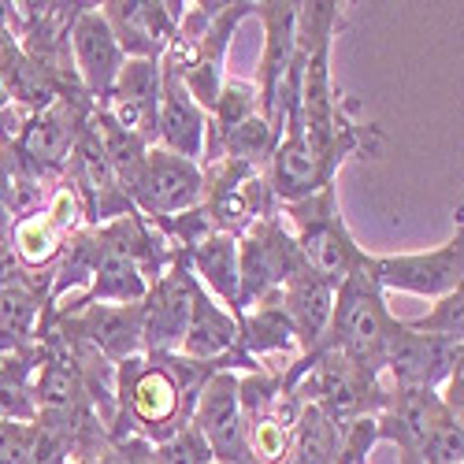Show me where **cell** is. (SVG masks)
I'll list each match as a JSON object with an SVG mask.
<instances>
[{"label":"cell","mask_w":464,"mask_h":464,"mask_svg":"<svg viewBox=\"0 0 464 464\" xmlns=\"http://www.w3.org/2000/svg\"><path fill=\"white\" fill-rule=\"evenodd\" d=\"M253 19H260L264 26V53L253 82L260 120L283 130L286 111L297 108V90H301V63L294 56L297 5L294 0H260V5H253Z\"/></svg>","instance_id":"obj_5"},{"label":"cell","mask_w":464,"mask_h":464,"mask_svg":"<svg viewBox=\"0 0 464 464\" xmlns=\"http://www.w3.org/2000/svg\"><path fill=\"white\" fill-rule=\"evenodd\" d=\"M372 276L379 290H401L416 297H446L464 286V235L442 242L428 253H398V256H372Z\"/></svg>","instance_id":"obj_10"},{"label":"cell","mask_w":464,"mask_h":464,"mask_svg":"<svg viewBox=\"0 0 464 464\" xmlns=\"http://www.w3.org/2000/svg\"><path fill=\"white\" fill-rule=\"evenodd\" d=\"M34 423H12L0 420V464H26Z\"/></svg>","instance_id":"obj_30"},{"label":"cell","mask_w":464,"mask_h":464,"mask_svg":"<svg viewBox=\"0 0 464 464\" xmlns=\"http://www.w3.org/2000/svg\"><path fill=\"white\" fill-rule=\"evenodd\" d=\"M401 320L386 308V297L372 276V264L364 272H353L345 283L334 286V304H331V324L320 350H334L350 357L372 372L382 375V353L391 338L398 334ZM316 350V353H320Z\"/></svg>","instance_id":"obj_3"},{"label":"cell","mask_w":464,"mask_h":464,"mask_svg":"<svg viewBox=\"0 0 464 464\" xmlns=\"http://www.w3.org/2000/svg\"><path fill=\"white\" fill-rule=\"evenodd\" d=\"M267 175V186H272V198L279 205H297L313 193L334 186V175L338 168L327 164L320 152L308 145L304 130H301V120H297V108L286 111V123H283V138L272 152V160L264 168Z\"/></svg>","instance_id":"obj_15"},{"label":"cell","mask_w":464,"mask_h":464,"mask_svg":"<svg viewBox=\"0 0 464 464\" xmlns=\"http://www.w3.org/2000/svg\"><path fill=\"white\" fill-rule=\"evenodd\" d=\"M379 446V416H361L338 423V457L334 464H368V453Z\"/></svg>","instance_id":"obj_27"},{"label":"cell","mask_w":464,"mask_h":464,"mask_svg":"<svg viewBox=\"0 0 464 464\" xmlns=\"http://www.w3.org/2000/svg\"><path fill=\"white\" fill-rule=\"evenodd\" d=\"M227 372L223 361H193L182 353H138L115 364V412L108 439H145L160 446L179 435L205 382Z\"/></svg>","instance_id":"obj_1"},{"label":"cell","mask_w":464,"mask_h":464,"mask_svg":"<svg viewBox=\"0 0 464 464\" xmlns=\"http://www.w3.org/2000/svg\"><path fill=\"white\" fill-rule=\"evenodd\" d=\"M201 171H205L201 208L219 235L238 238L256 219L279 216V201L272 198V186H267V175L260 168L238 160H216Z\"/></svg>","instance_id":"obj_7"},{"label":"cell","mask_w":464,"mask_h":464,"mask_svg":"<svg viewBox=\"0 0 464 464\" xmlns=\"http://www.w3.org/2000/svg\"><path fill=\"white\" fill-rule=\"evenodd\" d=\"M439 401H442V409H446L450 416L464 420V364H457V368L450 372V379L439 386Z\"/></svg>","instance_id":"obj_32"},{"label":"cell","mask_w":464,"mask_h":464,"mask_svg":"<svg viewBox=\"0 0 464 464\" xmlns=\"http://www.w3.org/2000/svg\"><path fill=\"white\" fill-rule=\"evenodd\" d=\"M235 342H238V320L230 316L219 301H212V294L198 283L193 286L189 320H186V334L179 342V353L193 357V361H223L227 372L242 375V361L235 357Z\"/></svg>","instance_id":"obj_21"},{"label":"cell","mask_w":464,"mask_h":464,"mask_svg":"<svg viewBox=\"0 0 464 464\" xmlns=\"http://www.w3.org/2000/svg\"><path fill=\"white\" fill-rule=\"evenodd\" d=\"M97 8L120 53L127 60H152V63H160V56L175 42L179 19L186 12V5H179V0H104Z\"/></svg>","instance_id":"obj_12"},{"label":"cell","mask_w":464,"mask_h":464,"mask_svg":"<svg viewBox=\"0 0 464 464\" xmlns=\"http://www.w3.org/2000/svg\"><path fill=\"white\" fill-rule=\"evenodd\" d=\"M0 193H5V198H12V182H8V171H5V164H0ZM15 212V208H12Z\"/></svg>","instance_id":"obj_35"},{"label":"cell","mask_w":464,"mask_h":464,"mask_svg":"<svg viewBox=\"0 0 464 464\" xmlns=\"http://www.w3.org/2000/svg\"><path fill=\"white\" fill-rule=\"evenodd\" d=\"M23 120H26V111H19V108L12 104V97H8L5 82H0V149H5V145L19 134Z\"/></svg>","instance_id":"obj_33"},{"label":"cell","mask_w":464,"mask_h":464,"mask_svg":"<svg viewBox=\"0 0 464 464\" xmlns=\"http://www.w3.org/2000/svg\"><path fill=\"white\" fill-rule=\"evenodd\" d=\"M45 327H53V331H60L67 338L86 342L90 350H97L108 364H120V361H130V357L145 353L141 301L138 304H90V308H82V313H74V316L49 320Z\"/></svg>","instance_id":"obj_16"},{"label":"cell","mask_w":464,"mask_h":464,"mask_svg":"<svg viewBox=\"0 0 464 464\" xmlns=\"http://www.w3.org/2000/svg\"><path fill=\"white\" fill-rule=\"evenodd\" d=\"M212 464H216V460H212Z\"/></svg>","instance_id":"obj_36"},{"label":"cell","mask_w":464,"mask_h":464,"mask_svg":"<svg viewBox=\"0 0 464 464\" xmlns=\"http://www.w3.org/2000/svg\"><path fill=\"white\" fill-rule=\"evenodd\" d=\"M338 34V5L334 0H313L297 5L294 30V56L301 63V90H297V120L320 157L342 168L364 145V130L353 127L338 108L334 79H331V45Z\"/></svg>","instance_id":"obj_2"},{"label":"cell","mask_w":464,"mask_h":464,"mask_svg":"<svg viewBox=\"0 0 464 464\" xmlns=\"http://www.w3.org/2000/svg\"><path fill=\"white\" fill-rule=\"evenodd\" d=\"M297 350V338L290 320L283 316V308L272 301H260L253 308L238 316V342H235V353L267 368V357H279V353H294Z\"/></svg>","instance_id":"obj_24"},{"label":"cell","mask_w":464,"mask_h":464,"mask_svg":"<svg viewBox=\"0 0 464 464\" xmlns=\"http://www.w3.org/2000/svg\"><path fill=\"white\" fill-rule=\"evenodd\" d=\"M193 286H198V276H193L186 253L175 249L171 264L164 267V276L152 279L145 297H141V342H145V353H179V342H182L186 320H189Z\"/></svg>","instance_id":"obj_11"},{"label":"cell","mask_w":464,"mask_h":464,"mask_svg":"<svg viewBox=\"0 0 464 464\" xmlns=\"http://www.w3.org/2000/svg\"><path fill=\"white\" fill-rule=\"evenodd\" d=\"M405 327L416 331V334H435V338L464 342V286L446 294V297H439L428 316L405 320Z\"/></svg>","instance_id":"obj_26"},{"label":"cell","mask_w":464,"mask_h":464,"mask_svg":"<svg viewBox=\"0 0 464 464\" xmlns=\"http://www.w3.org/2000/svg\"><path fill=\"white\" fill-rule=\"evenodd\" d=\"M283 212L290 219V235L308 264V272L320 276L324 283L338 286L353 272H364L372 264V253L357 246L350 223H345L338 208L334 186L313 193V198H304L297 205H283Z\"/></svg>","instance_id":"obj_4"},{"label":"cell","mask_w":464,"mask_h":464,"mask_svg":"<svg viewBox=\"0 0 464 464\" xmlns=\"http://www.w3.org/2000/svg\"><path fill=\"white\" fill-rule=\"evenodd\" d=\"M334 457H338V423L327 420L316 405L304 401V409L297 416L290 464H334Z\"/></svg>","instance_id":"obj_25"},{"label":"cell","mask_w":464,"mask_h":464,"mask_svg":"<svg viewBox=\"0 0 464 464\" xmlns=\"http://www.w3.org/2000/svg\"><path fill=\"white\" fill-rule=\"evenodd\" d=\"M127 193L134 201V212L145 216L149 223L179 216L198 208L205 198V171L198 160L175 157V152L149 145L141 164L127 179Z\"/></svg>","instance_id":"obj_8"},{"label":"cell","mask_w":464,"mask_h":464,"mask_svg":"<svg viewBox=\"0 0 464 464\" xmlns=\"http://www.w3.org/2000/svg\"><path fill=\"white\" fill-rule=\"evenodd\" d=\"M26 464H71V450L60 435L45 431L42 423H34L30 431V450H26Z\"/></svg>","instance_id":"obj_29"},{"label":"cell","mask_w":464,"mask_h":464,"mask_svg":"<svg viewBox=\"0 0 464 464\" xmlns=\"http://www.w3.org/2000/svg\"><path fill=\"white\" fill-rule=\"evenodd\" d=\"M74 201L82 208V223L86 227H104V223H115L123 216H134V201L123 186V179L115 175V168L104 160V152L97 149L93 134H90V123H86V134L74 145L71 160H67V171H63Z\"/></svg>","instance_id":"obj_13"},{"label":"cell","mask_w":464,"mask_h":464,"mask_svg":"<svg viewBox=\"0 0 464 464\" xmlns=\"http://www.w3.org/2000/svg\"><path fill=\"white\" fill-rule=\"evenodd\" d=\"M79 227H86L82 208H79V201H74V193L63 179L42 205L30 208L26 216H19L12 223L8 249L15 253V260L23 267H30V272H49Z\"/></svg>","instance_id":"obj_9"},{"label":"cell","mask_w":464,"mask_h":464,"mask_svg":"<svg viewBox=\"0 0 464 464\" xmlns=\"http://www.w3.org/2000/svg\"><path fill=\"white\" fill-rule=\"evenodd\" d=\"M101 108L120 123L127 134L157 145V108H160V63L127 60L115 74V82Z\"/></svg>","instance_id":"obj_18"},{"label":"cell","mask_w":464,"mask_h":464,"mask_svg":"<svg viewBox=\"0 0 464 464\" xmlns=\"http://www.w3.org/2000/svg\"><path fill=\"white\" fill-rule=\"evenodd\" d=\"M457 364H464V342L416 334L401 320L382 353V379H391L394 391H439Z\"/></svg>","instance_id":"obj_14"},{"label":"cell","mask_w":464,"mask_h":464,"mask_svg":"<svg viewBox=\"0 0 464 464\" xmlns=\"http://www.w3.org/2000/svg\"><path fill=\"white\" fill-rule=\"evenodd\" d=\"M304 256L290 235V227L279 216L256 219L246 235H238V313L246 308L272 301L286 279H294L297 272H304Z\"/></svg>","instance_id":"obj_6"},{"label":"cell","mask_w":464,"mask_h":464,"mask_svg":"<svg viewBox=\"0 0 464 464\" xmlns=\"http://www.w3.org/2000/svg\"><path fill=\"white\" fill-rule=\"evenodd\" d=\"M12 223H15V212H12V198H5V193H0V246L8 242V235H12Z\"/></svg>","instance_id":"obj_34"},{"label":"cell","mask_w":464,"mask_h":464,"mask_svg":"<svg viewBox=\"0 0 464 464\" xmlns=\"http://www.w3.org/2000/svg\"><path fill=\"white\" fill-rule=\"evenodd\" d=\"M189 423L201 431L216 464H246V431L238 409V372H216L193 405Z\"/></svg>","instance_id":"obj_17"},{"label":"cell","mask_w":464,"mask_h":464,"mask_svg":"<svg viewBox=\"0 0 464 464\" xmlns=\"http://www.w3.org/2000/svg\"><path fill=\"white\" fill-rule=\"evenodd\" d=\"M71 63H74V74H79V86L86 90L93 104L108 97L115 74L127 63L97 5H86L82 15L71 26Z\"/></svg>","instance_id":"obj_19"},{"label":"cell","mask_w":464,"mask_h":464,"mask_svg":"<svg viewBox=\"0 0 464 464\" xmlns=\"http://www.w3.org/2000/svg\"><path fill=\"white\" fill-rule=\"evenodd\" d=\"M108 460L111 464H157V453H152L145 439H111Z\"/></svg>","instance_id":"obj_31"},{"label":"cell","mask_w":464,"mask_h":464,"mask_svg":"<svg viewBox=\"0 0 464 464\" xmlns=\"http://www.w3.org/2000/svg\"><path fill=\"white\" fill-rule=\"evenodd\" d=\"M152 453H157V464H212V450L193 423H186L168 442L152 446Z\"/></svg>","instance_id":"obj_28"},{"label":"cell","mask_w":464,"mask_h":464,"mask_svg":"<svg viewBox=\"0 0 464 464\" xmlns=\"http://www.w3.org/2000/svg\"><path fill=\"white\" fill-rule=\"evenodd\" d=\"M208 111L186 93L171 71L160 67V108H157V145L186 160H205Z\"/></svg>","instance_id":"obj_20"},{"label":"cell","mask_w":464,"mask_h":464,"mask_svg":"<svg viewBox=\"0 0 464 464\" xmlns=\"http://www.w3.org/2000/svg\"><path fill=\"white\" fill-rule=\"evenodd\" d=\"M198 283L212 294V301H219L230 316L238 313V238L230 235H208L205 242H198L193 249H182Z\"/></svg>","instance_id":"obj_23"},{"label":"cell","mask_w":464,"mask_h":464,"mask_svg":"<svg viewBox=\"0 0 464 464\" xmlns=\"http://www.w3.org/2000/svg\"><path fill=\"white\" fill-rule=\"evenodd\" d=\"M276 304L283 308V316L294 327L297 350L301 357L316 353L324 338H327V324H331V304H334V286L324 283L320 276H313L304 267L294 279H286V286L276 294Z\"/></svg>","instance_id":"obj_22"}]
</instances>
